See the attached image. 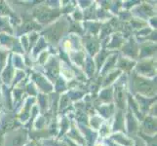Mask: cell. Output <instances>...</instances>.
Listing matches in <instances>:
<instances>
[{
	"mask_svg": "<svg viewBox=\"0 0 157 146\" xmlns=\"http://www.w3.org/2000/svg\"><path fill=\"white\" fill-rule=\"evenodd\" d=\"M86 46H87V49L92 55H94V54H96L97 51H98V44H97L96 41H93L92 39L86 42Z\"/></svg>",
	"mask_w": 157,
	"mask_h": 146,
	"instance_id": "cell-4",
	"label": "cell"
},
{
	"mask_svg": "<svg viewBox=\"0 0 157 146\" xmlns=\"http://www.w3.org/2000/svg\"><path fill=\"white\" fill-rule=\"evenodd\" d=\"M132 64H134V62L128 61L127 58H124V59H121L120 62H119V66L124 69H131L133 67Z\"/></svg>",
	"mask_w": 157,
	"mask_h": 146,
	"instance_id": "cell-5",
	"label": "cell"
},
{
	"mask_svg": "<svg viewBox=\"0 0 157 146\" xmlns=\"http://www.w3.org/2000/svg\"><path fill=\"white\" fill-rule=\"evenodd\" d=\"M118 73H119V71H114V72H112V73H110V74H108V76H109V78H107L106 80H105V86H107L109 83H111L113 80H114V77H117L118 76Z\"/></svg>",
	"mask_w": 157,
	"mask_h": 146,
	"instance_id": "cell-6",
	"label": "cell"
},
{
	"mask_svg": "<svg viewBox=\"0 0 157 146\" xmlns=\"http://www.w3.org/2000/svg\"><path fill=\"white\" fill-rule=\"evenodd\" d=\"M138 71L142 73V75H153L154 74V66L150 61H145L143 62L140 64H139Z\"/></svg>",
	"mask_w": 157,
	"mask_h": 146,
	"instance_id": "cell-2",
	"label": "cell"
},
{
	"mask_svg": "<svg viewBox=\"0 0 157 146\" xmlns=\"http://www.w3.org/2000/svg\"><path fill=\"white\" fill-rule=\"evenodd\" d=\"M133 84H134V87L136 88V90H138L139 93L147 96L154 95L156 92L155 90L156 86L152 83H150L149 81L143 79L142 77H135Z\"/></svg>",
	"mask_w": 157,
	"mask_h": 146,
	"instance_id": "cell-1",
	"label": "cell"
},
{
	"mask_svg": "<svg viewBox=\"0 0 157 146\" xmlns=\"http://www.w3.org/2000/svg\"><path fill=\"white\" fill-rule=\"evenodd\" d=\"M96 146H104V145H102V143H99L98 145H96Z\"/></svg>",
	"mask_w": 157,
	"mask_h": 146,
	"instance_id": "cell-8",
	"label": "cell"
},
{
	"mask_svg": "<svg viewBox=\"0 0 157 146\" xmlns=\"http://www.w3.org/2000/svg\"><path fill=\"white\" fill-rule=\"evenodd\" d=\"M144 131L148 134L154 133L156 132V122L153 118L148 117L144 123Z\"/></svg>",
	"mask_w": 157,
	"mask_h": 146,
	"instance_id": "cell-3",
	"label": "cell"
},
{
	"mask_svg": "<svg viewBox=\"0 0 157 146\" xmlns=\"http://www.w3.org/2000/svg\"><path fill=\"white\" fill-rule=\"evenodd\" d=\"M0 146H3V138H2V137H0Z\"/></svg>",
	"mask_w": 157,
	"mask_h": 146,
	"instance_id": "cell-7",
	"label": "cell"
}]
</instances>
